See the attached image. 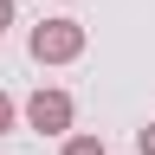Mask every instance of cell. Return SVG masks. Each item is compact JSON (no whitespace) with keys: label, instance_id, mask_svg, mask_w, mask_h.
Segmentation results:
<instances>
[{"label":"cell","instance_id":"cell-4","mask_svg":"<svg viewBox=\"0 0 155 155\" xmlns=\"http://www.w3.org/2000/svg\"><path fill=\"white\" fill-rule=\"evenodd\" d=\"M13 123H19V104H13V97H7V91H0V136H7Z\"/></svg>","mask_w":155,"mask_h":155},{"label":"cell","instance_id":"cell-6","mask_svg":"<svg viewBox=\"0 0 155 155\" xmlns=\"http://www.w3.org/2000/svg\"><path fill=\"white\" fill-rule=\"evenodd\" d=\"M13 26V0H0V32H7Z\"/></svg>","mask_w":155,"mask_h":155},{"label":"cell","instance_id":"cell-1","mask_svg":"<svg viewBox=\"0 0 155 155\" xmlns=\"http://www.w3.org/2000/svg\"><path fill=\"white\" fill-rule=\"evenodd\" d=\"M32 58L39 65H71V58H84V26H78V19H39L32 26Z\"/></svg>","mask_w":155,"mask_h":155},{"label":"cell","instance_id":"cell-3","mask_svg":"<svg viewBox=\"0 0 155 155\" xmlns=\"http://www.w3.org/2000/svg\"><path fill=\"white\" fill-rule=\"evenodd\" d=\"M58 155H110V149H104V136H65Z\"/></svg>","mask_w":155,"mask_h":155},{"label":"cell","instance_id":"cell-5","mask_svg":"<svg viewBox=\"0 0 155 155\" xmlns=\"http://www.w3.org/2000/svg\"><path fill=\"white\" fill-rule=\"evenodd\" d=\"M136 155H155V123H149V129H136Z\"/></svg>","mask_w":155,"mask_h":155},{"label":"cell","instance_id":"cell-2","mask_svg":"<svg viewBox=\"0 0 155 155\" xmlns=\"http://www.w3.org/2000/svg\"><path fill=\"white\" fill-rule=\"evenodd\" d=\"M26 123L39 136H71V91H45V84H39L26 97Z\"/></svg>","mask_w":155,"mask_h":155}]
</instances>
